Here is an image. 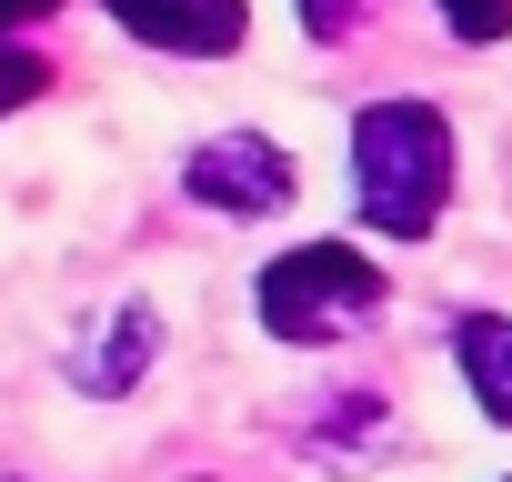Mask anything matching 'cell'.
Here are the masks:
<instances>
[{
    "mask_svg": "<svg viewBox=\"0 0 512 482\" xmlns=\"http://www.w3.org/2000/svg\"><path fill=\"white\" fill-rule=\"evenodd\" d=\"M382 312H392V282H382L372 252H352V241H302V252H282L262 272V332L272 342L322 352V342L372 332Z\"/></svg>",
    "mask_w": 512,
    "mask_h": 482,
    "instance_id": "cell-2",
    "label": "cell"
},
{
    "mask_svg": "<svg viewBox=\"0 0 512 482\" xmlns=\"http://www.w3.org/2000/svg\"><path fill=\"white\" fill-rule=\"evenodd\" d=\"M292 11H302V31H312V41H352L362 0H292Z\"/></svg>",
    "mask_w": 512,
    "mask_h": 482,
    "instance_id": "cell-9",
    "label": "cell"
},
{
    "mask_svg": "<svg viewBox=\"0 0 512 482\" xmlns=\"http://www.w3.org/2000/svg\"><path fill=\"white\" fill-rule=\"evenodd\" d=\"M151 352H161V312H151V302H121V312L91 332V352L71 362V382H81L91 402H121V392L151 372Z\"/></svg>",
    "mask_w": 512,
    "mask_h": 482,
    "instance_id": "cell-5",
    "label": "cell"
},
{
    "mask_svg": "<svg viewBox=\"0 0 512 482\" xmlns=\"http://www.w3.org/2000/svg\"><path fill=\"white\" fill-rule=\"evenodd\" d=\"M432 11H442V31H452V41H472V51L512 41V0H432Z\"/></svg>",
    "mask_w": 512,
    "mask_h": 482,
    "instance_id": "cell-7",
    "label": "cell"
},
{
    "mask_svg": "<svg viewBox=\"0 0 512 482\" xmlns=\"http://www.w3.org/2000/svg\"><path fill=\"white\" fill-rule=\"evenodd\" d=\"M181 191H191L201 211H221V221H272V211L302 191V171H292V151L262 141V131H221V141H201V151L181 161Z\"/></svg>",
    "mask_w": 512,
    "mask_h": 482,
    "instance_id": "cell-3",
    "label": "cell"
},
{
    "mask_svg": "<svg viewBox=\"0 0 512 482\" xmlns=\"http://www.w3.org/2000/svg\"><path fill=\"white\" fill-rule=\"evenodd\" d=\"M51 11H61V0H0V41L31 31V21H51Z\"/></svg>",
    "mask_w": 512,
    "mask_h": 482,
    "instance_id": "cell-10",
    "label": "cell"
},
{
    "mask_svg": "<svg viewBox=\"0 0 512 482\" xmlns=\"http://www.w3.org/2000/svg\"><path fill=\"white\" fill-rule=\"evenodd\" d=\"M352 191L382 241H422L452 201V121L432 101H372L352 121Z\"/></svg>",
    "mask_w": 512,
    "mask_h": 482,
    "instance_id": "cell-1",
    "label": "cell"
},
{
    "mask_svg": "<svg viewBox=\"0 0 512 482\" xmlns=\"http://www.w3.org/2000/svg\"><path fill=\"white\" fill-rule=\"evenodd\" d=\"M51 91V61H31V51H0V121H11L21 101H41Z\"/></svg>",
    "mask_w": 512,
    "mask_h": 482,
    "instance_id": "cell-8",
    "label": "cell"
},
{
    "mask_svg": "<svg viewBox=\"0 0 512 482\" xmlns=\"http://www.w3.org/2000/svg\"><path fill=\"white\" fill-rule=\"evenodd\" d=\"M111 21H121L131 41L171 51V61H221V51H241V31H251L241 0H111Z\"/></svg>",
    "mask_w": 512,
    "mask_h": 482,
    "instance_id": "cell-4",
    "label": "cell"
},
{
    "mask_svg": "<svg viewBox=\"0 0 512 482\" xmlns=\"http://www.w3.org/2000/svg\"><path fill=\"white\" fill-rule=\"evenodd\" d=\"M452 362H462L482 422L512 432V312H462V322H452Z\"/></svg>",
    "mask_w": 512,
    "mask_h": 482,
    "instance_id": "cell-6",
    "label": "cell"
}]
</instances>
